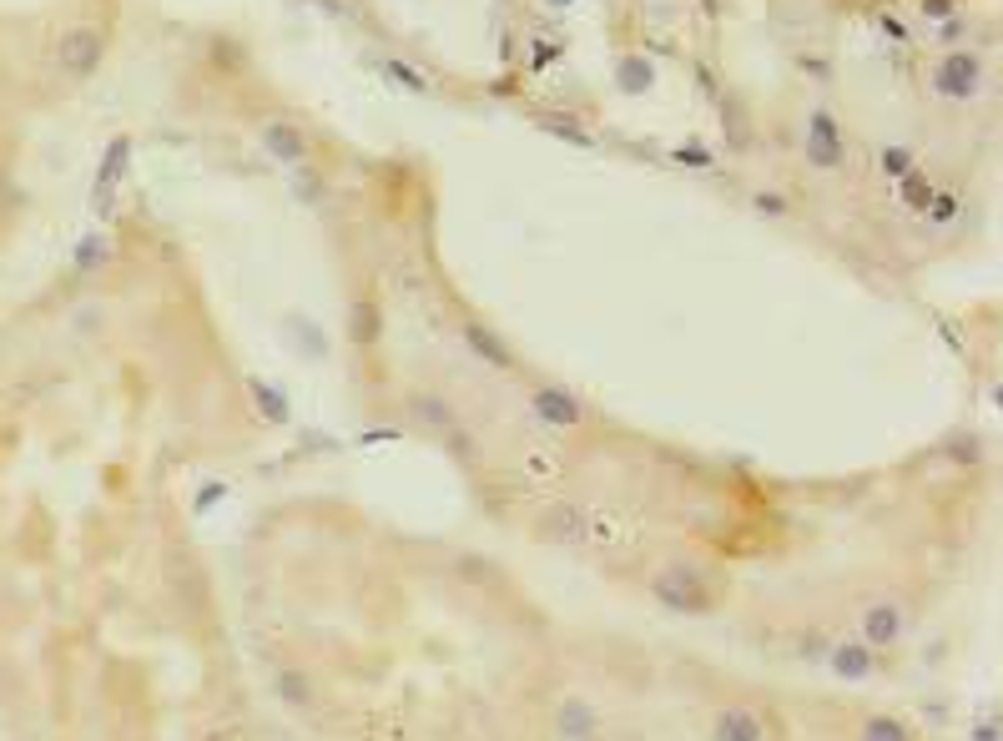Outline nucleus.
Instances as JSON below:
<instances>
[{"label": "nucleus", "instance_id": "obj_1", "mask_svg": "<svg viewBox=\"0 0 1003 741\" xmlns=\"http://www.w3.org/2000/svg\"><path fill=\"white\" fill-rule=\"evenodd\" d=\"M651 595L666 605V610H681V615H706L711 610V590L706 580L696 575V565L676 560V565H661L651 575Z\"/></svg>", "mask_w": 1003, "mask_h": 741}, {"label": "nucleus", "instance_id": "obj_2", "mask_svg": "<svg viewBox=\"0 0 1003 741\" xmlns=\"http://www.w3.org/2000/svg\"><path fill=\"white\" fill-rule=\"evenodd\" d=\"M903 626H908V610H903V600H893V595H877V600H867V605H862V641H867L872 651L898 646V641H903Z\"/></svg>", "mask_w": 1003, "mask_h": 741}, {"label": "nucleus", "instance_id": "obj_3", "mask_svg": "<svg viewBox=\"0 0 1003 741\" xmlns=\"http://www.w3.org/2000/svg\"><path fill=\"white\" fill-rule=\"evenodd\" d=\"M101 51H106V41H101V31L96 26H71L66 36H61V46H56V61H61V71L66 76H91L96 71V61H101Z\"/></svg>", "mask_w": 1003, "mask_h": 741}, {"label": "nucleus", "instance_id": "obj_4", "mask_svg": "<svg viewBox=\"0 0 1003 741\" xmlns=\"http://www.w3.org/2000/svg\"><path fill=\"white\" fill-rule=\"evenodd\" d=\"M842 132H837V121L827 116V111H812V121H807V162H817L822 172H832V167H842Z\"/></svg>", "mask_w": 1003, "mask_h": 741}, {"label": "nucleus", "instance_id": "obj_5", "mask_svg": "<svg viewBox=\"0 0 1003 741\" xmlns=\"http://www.w3.org/2000/svg\"><path fill=\"white\" fill-rule=\"evenodd\" d=\"M767 731H772V721L751 706H726L711 716V736H721V741H762Z\"/></svg>", "mask_w": 1003, "mask_h": 741}, {"label": "nucleus", "instance_id": "obj_6", "mask_svg": "<svg viewBox=\"0 0 1003 741\" xmlns=\"http://www.w3.org/2000/svg\"><path fill=\"white\" fill-rule=\"evenodd\" d=\"M978 56H968V51H953L943 66H938V76H933V86H938V96H953V101H963V96H973L978 91Z\"/></svg>", "mask_w": 1003, "mask_h": 741}, {"label": "nucleus", "instance_id": "obj_7", "mask_svg": "<svg viewBox=\"0 0 1003 741\" xmlns=\"http://www.w3.org/2000/svg\"><path fill=\"white\" fill-rule=\"evenodd\" d=\"M530 409H535L545 424H555V429H575V424L585 419L580 399H575V394H565V389H540V394L530 399Z\"/></svg>", "mask_w": 1003, "mask_h": 741}, {"label": "nucleus", "instance_id": "obj_8", "mask_svg": "<svg viewBox=\"0 0 1003 741\" xmlns=\"http://www.w3.org/2000/svg\"><path fill=\"white\" fill-rule=\"evenodd\" d=\"M827 666H832V676H842V681H867V676H872V646H867V641H837L832 656H827Z\"/></svg>", "mask_w": 1003, "mask_h": 741}, {"label": "nucleus", "instance_id": "obj_9", "mask_svg": "<svg viewBox=\"0 0 1003 741\" xmlns=\"http://www.w3.org/2000/svg\"><path fill=\"white\" fill-rule=\"evenodd\" d=\"M263 147H268L278 162H303V157H308V142H303V132L293 127V121H273V127L263 132Z\"/></svg>", "mask_w": 1003, "mask_h": 741}, {"label": "nucleus", "instance_id": "obj_10", "mask_svg": "<svg viewBox=\"0 0 1003 741\" xmlns=\"http://www.w3.org/2000/svg\"><path fill=\"white\" fill-rule=\"evenodd\" d=\"M555 731H560V736H595V731H600V711L585 706V701H565V706L555 711Z\"/></svg>", "mask_w": 1003, "mask_h": 741}, {"label": "nucleus", "instance_id": "obj_11", "mask_svg": "<svg viewBox=\"0 0 1003 741\" xmlns=\"http://www.w3.org/2000/svg\"><path fill=\"white\" fill-rule=\"evenodd\" d=\"M464 338H469V348H474V353H484V358H489L494 368H510V363H515V358H510V348L499 343L494 333H484L479 323H469V328H464Z\"/></svg>", "mask_w": 1003, "mask_h": 741}, {"label": "nucleus", "instance_id": "obj_12", "mask_svg": "<svg viewBox=\"0 0 1003 741\" xmlns=\"http://www.w3.org/2000/svg\"><path fill=\"white\" fill-rule=\"evenodd\" d=\"M857 731H862L867 741H908V726H903L898 716H867Z\"/></svg>", "mask_w": 1003, "mask_h": 741}, {"label": "nucleus", "instance_id": "obj_13", "mask_svg": "<svg viewBox=\"0 0 1003 741\" xmlns=\"http://www.w3.org/2000/svg\"><path fill=\"white\" fill-rule=\"evenodd\" d=\"M278 696H283V701H293V706H308V701H313V696H308V681H303V676H293V671H288V676H278Z\"/></svg>", "mask_w": 1003, "mask_h": 741}, {"label": "nucleus", "instance_id": "obj_14", "mask_svg": "<svg viewBox=\"0 0 1003 741\" xmlns=\"http://www.w3.org/2000/svg\"><path fill=\"white\" fill-rule=\"evenodd\" d=\"M253 394H258V399H263V409H268V419H288V399H283V394H273V389H268V384H263V379H253Z\"/></svg>", "mask_w": 1003, "mask_h": 741}, {"label": "nucleus", "instance_id": "obj_15", "mask_svg": "<svg viewBox=\"0 0 1003 741\" xmlns=\"http://www.w3.org/2000/svg\"><path fill=\"white\" fill-rule=\"evenodd\" d=\"M550 525H555V535H565V540H580V535H585V525H580V515H575V510H555V515H550Z\"/></svg>", "mask_w": 1003, "mask_h": 741}, {"label": "nucleus", "instance_id": "obj_16", "mask_svg": "<svg viewBox=\"0 0 1003 741\" xmlns=\"http://www.w3.org/2000/svg\"><path fill=\"white\" fill-rule=\"evenodd\" d=\"M620 76H625V91H641V86H651V66H641V61H625V66H620Z\"/></svg>", "mask_w": 1003, "mask_h": 741}, {"label": "nucleus", "instance_id": "obj_17", "mask_svg": "<svg viewBox=\"0 0 1003 741\" xmlns=\"http://www.w3.org/2000/svg\"><path fill=\"white\" fill-rule=\"evenodd\" d=\"M379 333V318H373V308H353V338L363 343V338H373Z\"/></svg>", "mask_w": 1003, "mask_h": 741}, {"label": "nucleus", "instance_id": "obj_18", "mask_svg": "<svg viewBox=\"0 0 1003 741\" xmlns=\"http://www.w3.org/2000/svg\"><path fill=\"white\" fill-rule=\"evenodd\" d=\"M948 11H953V0H923V16H933V21L948 16Z\"/></svg>", "mask_w": 1003, "mask_h": 741}, {"label": "nucleus", "instance_id": "obj_19", "mask_svg": "<svg viewBox=\"0 0 1003 741\" xmlns=\"http://www.w3.org/2000/svg\"><path fill=\"white\" fill-rule=\"evenodd\" d=\"M883 167L888 172H908V152H883Z\"/></svg>", "mask_w": 1003, "mask_h": 741}, {"label": "nucleus", "instance_id": "obj_20", "mask_svg": "<svg viewBox=\"0 0 1003 741\" xmlns=\"http://www.w3.org/2000/svg\"><path fill=\"white\" fill-rule=\"evenodd\" d=\"M676 157H681V162H691V167H711V157H706V152H676Z\"/></svg>", "mask_w": 1003, "mask_h": 741}, {"label": "nucleus", "instance_id": "obj_21", "mask_svg": "<svg viewBox=\"0 0 1003 741\" xmlns=\"http://www.w3.org/2000/svg\"><path fill=\"white\" fill-rule=\"evenodd\" d=\"M555 6H565V0H555Z\"/></svg>", "mask_w": 1003, "mask_h": 741}]
</instances>
